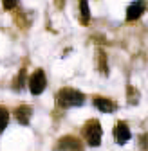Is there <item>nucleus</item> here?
Wrapping results in <instances>:
<instances>
[{
    "label": "nucleus",
    "mask_w": 148,
    "mask_h": 151,
    "mask_svg": "<svg viewBox=\"0 0 148 151\" xmlns=\"http://www.w3.org/2000/svg\"><path fill=\"white\" fill-rule=\"evenodd\" d=\"M101 133H103V129H101V122L98 119H90V121L85 122L83 137H85V140L90 147H98L101 144Z\"/></svg>",
    "instance_id": "nucleus-2"
},
{
    "label": "nucleus",
    "mask_w": 148,
    "mask_h": 151,
    "mask_svg": "<svg viewBox=\"0 0 148 151\" xmlns=\"http://www.w3.org/2000/svg\"><path fill=\"white\" fill-rule=\"evenodd\" d=\"M7 122H9V111L4 106H0V133L7 128Z\"/></svg>",
    "instance_id": "nucleus-12"
},
{
    "label": "nucleus",
    "mask_w": 148,
    "mask_h": 151,
    "mask_svg": "<svg viewBox=\"0 0 148 151\" xmlns=\"http://www.w3.org/2000/svg\"><path fill=\"white\" fill-rule=\"evenodd\" d=\"M54 151H83V147H81V144H80L78 139H74V137H63V139L58 140Z\"/></svg>",
    "instance_id": "nucleus-4"
},
{
    "label": "nucleus",
    "mask_w": 148,
    "mask_h": 151,
    "mask_svg": "<svg viewBox=\"0 0 148 151\" xmlns=\"http://www.w3.org/2000/svg\"><path fill=\"white\" fill-rule=\"evenodd\" d=\"M27 85H29V90H31L33 96H40V93L45 90V86H47L44 70H40V68H38V70H34L33 76L29 78V81H27Z\"/></svg>",
    "instance_id": "nucleus-3"
},
{
    "label": "nucleus",
    "mask_w": 148,
    "mask_h": 151,
    "mask_svg": "<svg viewBox=\"0 0 148 151\" xmlns=\"http://www.w3.org/2000/svg\"><path fill=\"white\" fill-rule=\"evenodd\" d=\"M15 117H16V121L20 122V124L27 126V124L31 122V117H33V108H31L29 104H22V106H18V108L15 110Z\"/></svg>",
    "instance_id": "nucleus-6"
},
{
    "label": "nucleus",
    "mask_w": 148,
    "mask_h": 151,
    "mask_svg": "<svg viewBox=\"0 0 148 151\" xmlns=\"http://www.w3.org/2000/svg\"><path fill=\"white\" fill-rule=\"evenodd\" d=\"M126 99H128V104H137L139 103V90L134 88V86H128V90H126Z\"/></svg>",
    "instance_id": "nucleus-11"
},
{
    "label": "nucleus",
    "mask_w": 148,
    "mask_h": 151,
    "mask_svg": "<svg viewBox=\"0 0 148 151\" xmlns=\"http://www.w3.org/2000/svg\"><path fill=\"white\" fill-rule=\"evenodd\" d=\"M80 20H81L83 25H89V22H90L89 2H85V0H81V2H80Z\"/></svg>",
    "instance_id": "nucleus-10"
},
{
    "label": "nucleus",
    "mask_w": 148,
    "mask_h": 151,
    "mask_svg": "<svg viewBox=\"0 0 148 151\" xmlns=\"http://www.w3.org/2000/svg\"><path fill=\"white\" fill-rule=\"evenodd\" d=\"M98 72L101 76H107L108 74V65H107V54L99 49L98 50Z\"/></svg>",
    "instance_id": "nucleus-9"
},
{
    "label": "nucleus",
    "mask_w": 148,
    "mask_h": 151,
    "mask_svg": "<svg viewBox=\"0 0 148 151\" xmlns=\"http://www.w3.org/2000/svg\"><path fill=\"white\" fill-rule=\"evenodd\" d=\"M94 106L99 110V111H103V113H112V111H116V108H118V104L112 101V99H108V97H94Z\"/></svg>",
    "instance_id": "nucleus-7"
},
{
    "label": "nucleus",
    "mask_w": 148,
    "mask_h": 151,
    "mask_svg": "<svg viewBox=\"0 0 148 151\" xmlns=\"http://www.w3.org/2000/svg\"><path fill=\"white\" fill-rule=\"evenodd\" d=\"M144 9H146V4L144 2H134V4H130V6H128V9H126V22L137 20V18L144 13Z\"/></svg>",
    "instance_id": "nucleus-8"
},
{
    "label": "nucleus",
    "mask_w": 148,
    "mask_h": 151,
    "mask_svg": "<svg viewBox=\"0 0 148 151\" xmlns=\"http://www.w3.org/2000/svg\"><path fill=\"white\" fill-rule=\"evenodd\" d=\"M24 81H25V72L20 70V74H18L15 78V81H13V88L15 90H22L24 88Z\"/></svg>",
    "instance_id": "nucleus-13"
},
{
    "label": "nucleus",
    "mask_w": 148,
    "mask_h": 151,
    "mask_svg": "<svg viewBox=\"0 0 148 151\" xmlns=\"http://www.w3.org/2000/svg\"><path fill=\"white\" fill-rule=\"evenodd\" d=\"M15 6H16V2H9V0H7V2H4V7L6 9H13Z\"/></svg>",
    "instance_id": "nucleus-14"
},
{
    "label": "nucleus",
    "mask_w": 148,
    "mask_h": 151,
    "mask_svg": "<svg viewBox=\"0 0 148 151\" xmlns=\"http://www.w3.org/2000/svg\"><path fill=\"white\" fill-rule=\"evenodd\" d=\"M114 139L118 144H126L128 140L132 139V131L130 128L126 126V122H118L114 128Z\"/></svg>",
    "instance_id": "nucleus-5"
},
{
    "label": "nucleus",
    "mask_w": 148,
    "mask_h": 151,
    "mask_svg": "<svg viewBox=\"0 0 148 151\" xmlns=\"http://www.w3.org/2000/svg\"><path fill=\"white\" fill-rule=\"evenodd\" d=\"M56 99L62 108H74V106H81L85 103V96L76 88H62L58 92Z\"/></svg>",
    "instance_id": "nucleus-1"
}]
</instances>
